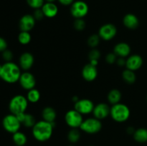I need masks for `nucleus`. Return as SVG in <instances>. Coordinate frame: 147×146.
I'll return each instance as SVG.
<instances>
[{
    "label": "nucleus",
    "mask_w": 147,
    "mask_h": 146,
    "mask_svg": "<svg viewBox=\"0 0 147 146\" xmlns=\"http://www.w3.org/2000/svg\"><path fill=\"white\" fill-rule=\"evenodd\" d=\"M100 37H99L98 34H92L88 39V44L91 48H96L98 47V45L99 44V43H100Z\"/></svg>",
    "instance_id": "obj_29"
},
{
    "label": "nucleus",
    "mask_w": 147,
    "mask_h": 146,
    "mask_svg": "<svg viewBox=\"0 0 147 146\" xmlns=\"http://www.w3.org/2000/svg\"><path fill=\"white\" fill-rule=\"evenodd\" d=\"M111 107L106 103L101 102L98 103L95 105L94 109L93 110V114L94 117L102 120L106 119L109 115H110Z\"/></svg>",
    "instance_id": "obj_12"
},
{
    "label": "nucleus",
    "mask_w": 147,
    "mask_h": 146,
    "mask_svg": "<svg viewBox=\"0 0 147 146\" xmlns=\"http://www.w3.org/2000/svg\"><path fill=\"white\" fill-rule=\"evenodd\" d=\"M65 123L70 128H80L82 123L84 120L83 118V115L76 110H70L65 113Z\"/></svg>",
    "instance_id": "obj_8"
},
{
    "label": "nucleus",
    "mask_w": 147,
    "mask_h": 146,
    "mask_svg": "<svg viewBox=\"0 0 147 146\" xmlns=\"http://www.w3.org/2000/svg\"><path fill=\"white\" fill-rule=\"evenodd\" d=\"M121 92L120 90H118V89H112V90H110L109 92L108 93V101H109V103H111L112 105L120 102L121 100Z\"/></svg>",
    "instance_id": "obj_22"
},
{
    "label": "nucleus",
    "mask_w": 147,
    "mask_h": 146,
    "mask_svg": "<svg viewBox=\"0 0 147 146\" xmlns=\"http://www.w3.org/2000/svg\"><path fill=\"white\" fill-rule=\"evenodd\" d=\"M34 58L33 54L27 52L22 53L19 59V66L21 70L24 71H28L30 70L34 64Z\"/></svg>",
    "instance_id": "obj_14"
},
{
    "label": "nucleus",
    "mask_w": 147,
    "mask_h": 146,
    "mask_svg": "<svg viewBox=\"0 0 147 146\" xmlns=\"http://www.w3.org/2000/svg\"><path fill=\"white\" fill-rule=\"evenodd\" d=\"M36 20L32 14H25L20 19L19 27L21 31H30L34 28Z\"/></svg>",
    "instance_id": "obj_16"
},
{
    "label": "nucleus",
    "mask_w": 147,
    "mask_h": 146,
    "mask_svg": "<svg viewBox=\"0 0 147 146\" xmlns=\"http://www.w3.org/2000/svg\"><path fill=\"white\" fill-rule=\"evenodd\" d=\"M41 9L45 17L47 18H53L58 13V7L54 2H45Z\"/></svg>",
    "instance_id": "obj_19"
},
{
    "label": "nucleus",
    "mask_w": 147,
    "mask_h": 146,
    "mask_svg": "<svg viewBox=\"0 0 147 146\" xmlns=\"http://www.w3.org/2000/svg\"><path fill=\"white\" fill-rule=\"evenodd\" d=\"M135 129L133 127H129L127 128V130H126V132H127L128 134L129 135H134V133L135 132Z\"/></svg>",
    "instance_id": "obj_39"
},
{
    "label": "nucleus",
    "mask_w": 147,
    "mask_h": 146,
    "mask_svg": "<svg viewBox=\"0 0 147 146\" xmlns=\"http://www.w3.org/2000/svg\"><path fill=\"white\" fill-rule=\"evenodd\" d=\"M45 2H55L56 0H45Z\"/></svg>",
    "instance_id": "obj_41"
},
{
    "label": "nucleus",
    "mask_w": 147,
    "mask_h": 146,
    "mask_svg": "<svg viewBox=\"0 0 147 146\" xmlns=\"http://www.w3.org/2000/svg\"><path fill=\"white\" fill-rule=\"evenodd\" d=\"M12 140L15 145L24 146L27 142V137L22 132L18 131L12 134Z\"/></svg>",
    "instance_id": "obj_24"
},
{
    "label": "nucleus",
    "mask_w": 147,
    "mask_h": 146,
    "mask_svg": "<svg viewBox=\"0 0 147 146\" xmlns=\"http://www.w3.org/2000/svg\"><path fill=\"white\" fill-rule=\"evenodd\" d=\"M102 128L101 120L96 117H89L83 121L80 129L88 134H96L99 133Z\"/></svg>",
    "instance_id": "obj_5"
},
{
    "label": "nucleus",
    "mask_w": 147,
    "mask_h": 146,
    "mask_svg": "<svg viewBox=\"0 0 147 146\" xmlns=\"http://www.w3.org/2000/svg\"><path fill=\"white\" fill-rule=\"evenodd\" d=\"M97 66L93 65L90 62L86 64L82 70V77L86 81L92 82L97 78Z\"/></svg>",
    "instance_id": "obj_15"
},
{
    "label": "nucleus",
    "mask_w": 147,
    "mask_h": 146,
    "mask_svg": "<svg viewBox=\"0 0 147 146\" xmlns=\"http://www.w3.org/2000/svg\"><path fill=\"white\" fill-rule=\"evenodd\" d=\"M26 1H27V4L34 9H41L43 4L45 3V0H26Z\"/></svg>",
    "instance_id": "obj_30"
},
{
    "label": "nucleus",
    "mask_w": 147,
    "mask_h": 146,
    "mask_svg": "<svg viewBox=\"0 0 147 146\" xmlns=\"http://www.w3.org/2000/svg\"><path fill=\"white\" fill-rule=\"evenodd\" d=\"M86 21L83 19H76L73 23V27L78 31H83L86 28Z\"/></svg>",
    "instance_id": "obj_31"
},
{
    "label": "nucleus",
    "mask_w": 147,
    "mask_h": 146,
    "mask_svg": "<svg viewBox=\"0 0 147 146\" xmlns=\"http://www.w3.org/2000/svg\"><path fill=\"white\" fill-rule=\"evenodd\" d=\"M94 107L95 105L93 102L89 99H80L74 104L75 110H77L83 115L93 113Z\"/></svg>",
    "instance_id": "obj_10"
},
{
    "label": "nucleus",
    "mask_w": 147,
    "mask_h": 146,
    "mask_svg": "<svg viewBox=\"0 0 147 146\" xmlns=\"http://www.w3.org/2000/svg\"><path fill=\"white\" fill-rule=\"evenodd\" d=\"M17 116L20 120L21 124L26 127H32V128L33 126L37 123L34 116L30 113H24Z\"/></svg>",
    "instance_id": "obj_21"
},
{
    "label": "nucleus",
    "mask_w": 147,
    "mask_h": 146,
    "mask_svg": "<svg viewBox=\"0 0 147 146\" xmlns=\"http://www.w3.org/2000/svg\"><path fill=\"white\" fill-rule=\"evenodd\" d=\"M1 65H0V79H1Z\"/></svg>",
    "instance_id": "obj_42"
},
{
    "label": "nucleus",
    "mask_w": 147,
    "mask_h": 146,
    "mask_svg": "<svg viewBox=\"0 0 147 146\" xmlns=\"http://www.w3.org/2000/svg\"><path fill=\"white\" fill-rule=\"evenodd\" d=\"M28 102L27 97L22 94H17L10 100L9 103V110L11 114L19 115L26 113L28 107Z\"/></svg>",
    "instance_id": "obj_4"
},
{
    "label": "nucleus",
    "mask_w": 147,
    "mask_h": 146,
    "mask_svg": "<svg viewBox=\"0 0 147 146\" xmlns=\"http://www.w3.org/2000/svg\"><path fill=\"white\" fill-rule=\"evenodd\" d=\"M90 146H94V145H90Z\"/></svg>",
    "instance_id": "obj_45"
},
{
    "label": "nucleus",
    "mask_w": 147,
    "mask_h": 146,
    "mask_svg": "<svg viewBox=\"0 0 147 146\" xmlns=\"http://www.w3.org/2000/svg\"><path fill=\"white\" fill-rule=\"evenodd\" d=\"M126 58H123V57H118L117 60H116V64L120 67H123L126 66Z\"/></svg>",
    "instance_id": "obj_37"
},
{
    "label": "nucleus",
    "mask_w": 147,
    "mask_h": 146,
    "mask_svg": "<svg viewBox=\"0 0 147 146\" xmlns=\"http://www.w3.org/2000/svg\"><path fill=\"white\" fill-rule=\"evenodd\" d=\"M42 117L43 120L48 123L55 124V120L57 117V113L55 110L52 107H45L42 112Z\"/></svg>",
    "instance_id": "obj_20"
},
{
    "label": "nucleus",
    "mask_w": 147,
    "mask_h": 146,
    "mask_svg": "<svg viewBox=\"0 0 147 146\" xmlns=\"http://www.w3.org/2000/svg\"><path fill=\"white\" fill-rule=\"evenodd\" d=\"M80 139V132L78 128H71L67 133V140L72 144L78 143Z\"/></svg>",
    "instance_id": "obj_27"
},
{
    "label": "nucleus",
    "mask_w": 147,
    "mask_h": 146,
    "mask_svg": "<svg viewBox=\"0 0 147 146\" xmlns=\"http://www.w3.org/2000/svg\"><path fill=\"white\" fill-rule=\"evenodd\" d=\"M143 62V58L142 56L136 54H131V55H129L126 59V69L135 72L142 67Z\"/></svg>",
    "instance_id": "obj_13"
},
{
    "label": "nucleus",
    "mask_w": 147,
    "mask_h": 146,
    "mask_svg": "<svg viewBox=\"0 0 147 146\" xmlns=\"http://www.w3.org/2000/svg\"><path fill=\"white\" fill-rule=\"evenodd\" d=\"M79 100H80V99L78 98V96H73V98H72V100H73V102H74V103L78 101Z\"/></svg>",
    "instance_id": "obj_40"
},
{
    "label": "nucleus",
    "mask_w": 147,
    "mask_h": 146,
    "mask_svg": "<svg viewBox=\"0 0 147 146\" xmlns=\"http://www.w3.org/2000/svg\"><path fill=\"white\" fill-rule=\"evenodd\" d=\"M131 111L129 107L123 103H117L111 107L110 115L117 123H124L129 120Z\"/></svg>",
    "instance_id": "obj_3"
},
{
    "label": "nucleus",
    "mask_w": 147,
    "mask_h": 146,
    "mask_svg": "<svg viewBox=\"0 0 147 146\" xmlns=\"http://www.w3.org/2000/svg\"><path fill=\"white\" fill-rule=\"evenodd\" d=\"M21 68L13 62H5L1 65V79L9 84L19 82L21 76Z\"/></svg>",
    "instance_id": "obj_2"
},
{
    "label": "nucleus",
    "mask_w": 147,
    "mask_h": 146,
    "mask_svg": "<svg viewBox=\"0 0 147 146\" xmlns=\"http://www.w3.org/2000/svg\"><path fill=\"white\" fill-rule=\"evenodd\" d=\"M14 146H17V145H14Z\"/></svg>",
    "instance_id": "obj_46"
},
{
    "label": "nucleus",
    "mask_w": 147,
    "mask_h": 146,
    "mask_svg": "<svg viewBox=\"0 0 147 146\" xmlns=\"http://www.w3.org/2000/svg\"><path fill=\"white\" fill-rule=\"evenodd\" d=\"M122 78L126 83L131 84L136 82V75L134 71H132L129 69H126L122 73Z\"/></svg>",
    "instance_id": "obj_25"
},
{
    "label": "nucleus",
    "mask_w": 147,
    "mask_h": 146,
    "mask_svg": "<svg viewBox=\"0 0 147 146\" xmlns=\"http://www.w3.org/2000/svg\"><path fill=\"white\" fill-rule=\"evenodd\" d=\"M20 86L26 90H30L34 88L36 85V79L34 76L30 72L25 71L22 73L19 80Z\"/></svg>",
    "instance_id": "obj_11"
},
{
    "label": "nucleus",
    "mask_w": 147,
    "mask_h": 146,
    "mask_svg": "<svg viewBox=\"0 0 147 146\" xmlns=\"http://www.w3.org/2000/svg\"><path fill=\"white\" fill-rule=\"evenodd\" d=\"M21 123L17 115L14 114H9L6 115L2 120V126L4 130L9 133H14L20 131Z\"/></svg>",
    "instance_id": "obj_6"
},
{
    "label": "nucleus",
    "mask_w": 147,
    "mask_h": 146,
    "mask_svg": "<svg viewBox=\"0 0 147 146\" xmlns=\"http://www.w3.org/2000/svg\"><path fill=\"white\" fill-rule=\"evenodd\" d=\"M55 124L45 120L37 122L32 128V133L36 140L46 142L51 138L54 130Z\"/></svg>",
    "instance_id": "obj_1"
},
{
    "label": "nucleus",
    "mask_w": 147,
    "mask_h": 146,
    "mask_svg": "<svg viewBox=\"0 0 147 146\" xmlns=\"http://www.w3.org/2000/svg\"><path fill=\"white\" fill-rule=\"evenodd\" d=\"M8 47L7 42L3 37H0V52H3L4 50H6Z\"/></svg>",
    "instance_id": "obj_36"
},
{
    "label": "nucleus",
    "mask_w": 147,
    "mask_h": 146,
    "mask_svg": "<svg viewBox=\"0 0 147 146\" xmlns=\"http://www.w3.org/2000/svg\"><path fill=\"white\" fill-rule=\"evenodd\" d=\"M89 7L87 3L78 0L75 1L70 5V14L76 19H83L88 14Z\"/></svg>",
    "instance_id": "obj_7"
},
{
    "label": "nucleus",
    "mask_w": 147,
    "mask_h": 146,
    "mask_svg": "<svg viewBox=\"0 0 147 146\" xmlns=\"http://www.w3.org/2000/svg\"><path fill=\"white\" fill-rule=\"evenodd\" d=\"M40 97H41V95H40V91L36 88H33L32 90H28L27 96H26L29 102L31 103L37 102L40 100Z\"/></svg>",
    "instance_id": "obj_26"
},
{
    "label": "nucleus",
    "mask_w": 147,
    "mask_h": 146,
    "mask_svg": "<svg viewBox=\"0 0 147 146\" xmlns=\"http://www.w3.org/2000/svg\"><path fill=\"white\" fill-rule=\"evenodd\" d=\"M59 1L60 4H61L63 6H69L71 5L73 2L75 1V0H57Z\"/></svg>",
    "instance_id": "obj_38"
},
{
    "label": "nucleus",
    "mask_w": 147,
    "mask_h": 146,
    "mask_svg": "<svg viewBox=\"0 0 147 146\" xmlns=\"http://www.w3.org/2000/svg\"><path fill=\"white\" fill-rule=\"evenodd\" d=\"M1 56H2L3 60L5 61V62H11L14 57V54L11 50L7 49L4 50L3 52H1Z\"/></svg>",
    "instance_id": "obj_33"
},
{
    "label": "nucleus",
    "mask_w": 147,
    "mask_h": 146,
    "mask_svg": "<svg viewBox=\"0 0 147 146\" xmlns=\"http://www.w3.org/2000/svg\"><path fill=\"white\" fill-rule=\"evenodd\" d=\"M118 57L114 54L113 52L109 53V54H106V62L108 63V64H114V63L116 62V60H117Z\"/></svg>",
    "instance_id": "obj_34"
},
{
    "label": "nucleus",
    "mask_w": 147,
    "mask_h": 146,
    "mask_svg": "<svg viewBox=\"0 0 147 146\" xmlns=\"http://www.w3.org/2000/svg\"><path fill=\"white\" fill-rule=\"evenodd\" d=\"M68 146H74V145H68Z\"/></svg>",
    "instance_id": "obj_43"
},
{
    "label": "nucleus",
    "mask_w": 147,
    "mask_h": 146,
    "mask_svg": "<svg viewBox=\"0 0 147 146\" xmlns=\"http://www.w3.org/2000/svg\"><path fill=\"white\" fill-rule=\"evenodd\" d=\"M32 37L30 31H21L18 35V41L22 45H27L31 42Z\"/></svg>",
    "instance_id": "obj_28"
},
{
    "label": "nucleus",
    "mask_w": 147,
    "mask_h": 146,
    "mask_svg": "<svg viewBox=\"0 0 147 146\" xmlns=\"http://www.w3.org/2000/svg\"><path fill=\"white\" fill-rule=\"evenodd\" d=\"M117 34V28L116 26L111 23H107L100 27L98 35L100 39L105 41H110L116 37Z\"/></svg>",
    "instance_id": "obj_9"
},
{
    "label": "nucleus",
    "mask_w": 147,
    "mask_h": 146,
    "mask_svg": "<svg viewBox=\"0 0 147 146\" xmlns=\"http://www.w3.org/2000/svg\"><path fill=\"white\" fill-rule=\"evenodd\" d=\"M123 24L129 29H135L139 25V19L135 14L129 13L123 17Z\"/></svg>",
    "instance_id": "obj_18"
},
{
    "label": "nucleus",
    "mask_w": 147,
    "mask_h": 146,
    "mask_svg": "<svg viewBox=\"0 0 147 146\" xmlns=\"http://www.w3.org/2000/svg\"><path fill=\"white\" fill-rule=\"evenodd\" d=\"M134 139L139 143H145L147 142V129L140 127L135 130L133 135Z\"/></svg>",
    "instance_id": "obj_23"
},
{
    "label": "nucleus",
    "mask_w": 147,
    "mask_h": 146,
    "mask_svg": "<svg viewBox=\"0 0 147 146\" xmlns=\"http://www.w3.org/2000/svg\"><path fill=\"white\" fill-rule=\"evenodd\" d=\"M146 101H147V96H146Z\"/></svg>",
    "instance_id": "obj_44"
},
{
    "label": "nucleus",
    "mask_w": 147,
    "mask_h": 146,
    "mask_svg": "<svg viewBox=\"0 0 147 146\" xmlns=\"http://www.w3.org/2000/svg\"><path fill=\"white\" fill-rule=\"evenodd\" d=\"M100 57V52L98 50L94 48L89 52L88 58L90 61H98Z\"/></svg>",
    "instance_id": "obj_32"
},
{
    "label": "nucleus",
    "mask_w": 147,
    "mask_h": 146,
    "mask_svg": "<svg viewBox=\"0 0 147 146\" xmlns=\"http://www.w3.org/2000/svg\"><path fill=\"white\" fill-rule=\"evenodd\" d=\"M33 17H34L36 21H39V20H42L45 17L44 13H43L42 9H34V13H33Z\"/></svg>",
    "instance_id": "obj_35"
},
{
    "label": "nucleus",
    "mask_w": 147,
    "mask_h": 146,
    "mask_svg": "<svg viewBox=\"0 0 147 146\" xmlns=\"http://www.w3.org/2000/svg\"><path fill=\"white\" fill-rule=\"evenodd\" d=\"M131 47L129 44L126 42H119L113 47V53L118 57L126 58L131 55Z\"/></svg>",
    "instance_id": "obj_17"
}]
</instances>
